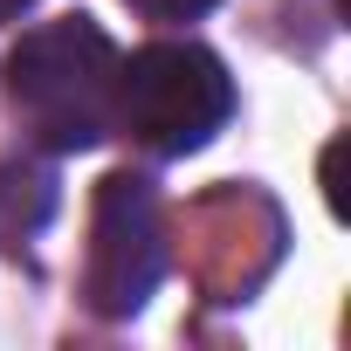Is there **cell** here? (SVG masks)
Listing matches in <instances>:
<instances>
[{
	"label": "cell",
	"instance_id": "5",
	"mask_svg": "<svg viewBox=\"0 0 351 351\" xmlns=\"http://www.w3.org/2000/svg\"><path fill=\"white\" fill-rule=\"evenodd\" d=\"M56 214V180L42 165H21V158H0V248L28 241L42 221Z\"/></svg>",
	"mask_w": 351,
	"mask_h": 351
},
{
	"label": "cell",
	"instance_id": "4",
	"mask_svg": "<svg viewBox=\"0 0 351 351\" xmlns=\"http://www.w3.org/2000/svg\"><path fill=\"white\" fill-rule=\"evenodd\" d=\"M186 255L214 303H241L282 255V214L255 186H221L186 214Z\"/></svg>",
	"mask_w": 351,
	"mask_h": 351
},
{
	"label": "cell",
	"instance_id": "2",
	"mask_svg": "<svg viewBox=\"0 0 351 351\" xmlns=\"http://www.w3.org/2000/svg\"><path fill=\"white\" fill-rule=\"evenodd\" d=\"M228 117H234V83L221 56L200 42H152L131 62H117V124L158 158L200 152Z\"/></svg>",
	"mask_w": 351,
	"mask_h": 351
},
{
	"label": "cell",
	"instance_id": "6",
	"mask_svg": "<svg viewBox=\"0 0 351 351\" xmlns=\"http://www.w3.org/2000/svg\"><path fill=\"white\" fill-rule=\"evenodd\" d=\"M131 8H138L145 21H200L214 0H131Z\"/></svg>",
	"mask_w": 351,
	"mask_h": 351
},
{
	"label": "cell",
	"instance_id": "1",
	"mask_svg": "<svg viewBox=\"0 0 351 351\" xmlns=\"http://www.w3.org/2000/svg\"><path fill=\"white\" fill-rule=\"evenodd\" d=\"M117 42L90 21V14H62L28 28L0 76H8V104L14 117L49 145V152H90L110 138L117 124Z\"/></svg>",
	"mask_w": 351,
	"mask_h": 351
},
{
	"label": "cell",
	"instance_id": "7",
	"mask_svg": "<svg viewBox=\"0 0 351 351\" xmlns=\"http://www.w3.org/2000/svg\"><path fill=\"white\" fill-rule=\"evenodd\" d=\"M21 8H35V0H0V21H14Z\"/></svg>",
	"mask_w": 351,
	"mask_h": 351
},
{
	"label": "cell",
	"instance_id": "3",
	"mask_svg": "<svg viewBox=\"0 0 351 351\" xmlns=\"http://www.w3.org/2000/svg\"><path fill=\"white\" fill-rule=\"evenodd\" d=\"M165 207L152 180L110 172L90 200V255H83V296L97 317H138L165 276Z\"/></svg>",
	"mask_w": 351,
	"mask_h": 351
}]
</instances>
